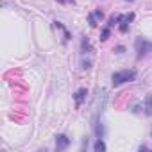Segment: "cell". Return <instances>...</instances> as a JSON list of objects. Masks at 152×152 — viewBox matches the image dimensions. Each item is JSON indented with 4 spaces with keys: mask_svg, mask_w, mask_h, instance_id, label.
I'll use <instances>...</instances> for the list:
<instances>
[{
    "mask_svg": "<svg viewBox=\"0 0 152 152\" xmlns=\"http://www.w3.org/2000/svg\"><path fill=\"white\" fill-rule=\"evenodd\" d=\"M134 47H136V57H138V59H141V57H145L148 52H152V41H148V39H145V38H138L136 43H134Z\"/></svg>",
    "mask_w": 152,
    "mask_h": 152,
    "instance_id": "2",
    "label": "cell"
},
{
    "mask_svg": "<svg viewBox=\"0 0 152 152\" xmlns=\"http://www.w3.org/2000/svg\"><path fill=\"white\" fill-rule=\"evenodd\" d=\"M93 150H95V152H104V150H106V143L102 141V138H99V140L95 141V145H93Z\"/></svg>",
    "mask_w": 152,
    "mask_h": 152,
    "instance_id": "4",
    "label": "cell"
},
{
    "mask_svg": "<svg viewBox=\"0 0 152 152\" xmlns=\"http://www.w3.org/2000/svg\"><path fill=\"white\" fill-rule=\"evenodd\" d=\"M68 145H70V138L68 136H64V134H57L56 136V147H57V150H64Z\"/></svg>",
    "mask_w": 152,
    "mask_h": 152,
    "instance_id": "3",
    "label": "cell"
},
{
    "mask_svg": "<svg viewBox=\"0 0 152 152\" xmlns=\"http://www.w3.org/2000/svg\"><path fill=\"white\" fill-rule=\"evenodd\" d=\"M84 95H88V91H86V90H79L77 93H75V102L81 104V102H83V99H84Z\"/></svg>",
    "mask_w": 152,
    "mask_h": 152,
    "instance_id": "6",
    "label": "cell"
},
{
    "mask_svg": "<svg viewBox=\"0 0 152 152\" xmlns=\"http://www.w3.org/2000/svg\"><path fill=\"white\" fill-rule=\"evenodd\" d=\"M136 77V72L134 70H120V72H115L111 75V81H113V86H120L124 83H129Z\"/></svg>",
    "mask_w": 152,
    "mask_h": 152,
    "instance_id": "1",
    "label": "cell"
},
{
    "mask_svg": "<svg viewBox=\"0 0 152 152\" xmlns=\"http://www.w3.org/2000/svg\"><path fill=\"white\" fill-rule=\"evenodd\" d=\"M127 2H132V0H127Z\"/></svg>",
    "mask_w": 152,
    "mask_h": 152,
    "instance_id": "7",
    "label": "cell"
},
{
    "mask_svg": "<svg viewBox=\"0 0 152 152\" xmlns=\"http://www.w3.org/2000/svg\"><path fill=\"white\" fill-rule=\"evenodd\" d=\"M145 113L152 116V97H147V100H145Z\"/></svg>",
    "mask_w": 152,
    "mask_h": 152,
    "instance_id": "5",
    "label": "cell"
}]
</instances>
